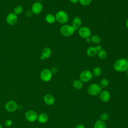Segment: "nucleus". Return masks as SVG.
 Segmentation results:
<instances>
[{"instance_id": "19", "label": "nucleus", "mask_w": 128, "mask_h": 128, "mask_svg": "<svg viewBox=\"0 0 128 128\" xmlns=\"http://www.w3.org/2000/svg\"><path fill=\"white\" fill-rule=\"evenodd\" d=\"M72 86L75 89L80 90L83 88L84 84L83 82L81 81L80 80H76L73 82Z\"/></svg>"}, {"instance_id": "11", "label": "nucleus", "mask_w": 128, "mask_h": 128, "mask_svg": "<svg viewBox=\"0 0 128 128\" xmlns=\"http://www.w3.org/2000/svg\"><path fill=\"white\" fill-rule=\"evenodd\" d=\"M18 16L14 12L9 13L6 17V22L10 26H13L16 24L18 22Z\"/></svg>"}, {"instance_id": "39", "label": "nucleus", "mask_w": 128, "mask_h": 128, "mask_svg": "<svg viewBox=\"0 0 128 128\" xmlns=\"http://www.w3.org/2000/svg\"></svg>"}, {"instance_id": "35", "label": "nucleus", "mask_w": 128, "mask_h": 128, "mask_svg": "<svg viewBox=\"0 0 128 128\" xmlns=\"http://www.w3.org/2000/svg\"><path fill=\"white\" fill-rule=\"evenodd\" d=\"M126 28H127L128 30V18L126 19Z\"/></svg>"}, {"instance_id": "17", "label": "nucleus", "mask_w": 128, "mask_h": 128, "mask_svg": "<svg viewBox=\"0 0 128 128\" xmlns=\"http://www.w3.org/2000/svg\"><path fill=\"white\" fill-rule=\"evenodd\" d=\"M46 21L50 24H52L56 22L55 15L52 14H48L45 16Z\"/></svg>"}, {"instance_id": "5", "label": "nucleus", "mask_w": 128, "mask_h": 128, "mask_svg": "<svg viewBox=\"0 0 128 128\" xmlns=\"http://www.w3.org/2000/svg\"><path fill=\"white\" fill-rule=\"evenodd\" d=\"M52 77V74L50 69L44 68L42 70L40 73V78L44 82L50 81Z\"/></svg>"}, {"instance_id": "21", "label": "nucleus", "mask_w": 128, "mask_h": 128, "mask_svg": "<svg viewBox=\"0 0 128 128\" xmlns=\"http://www.w3.org/2000/svg\"><path fill=\"white\" fill-rule=\"evenodd\" d=\"M102 73V69L98 66L95 67L92 72V74L93 76H95V77H98L99 76H100V74Z\"/></svg>"}, {"instance_id": "36", "label": "nucleus", "mask_w": 128, "mask_h": 128, "mask_svg": "<svg viewBox=\"0 0 128 128\" xmlns=\"http://www.w3.org/2000/svg\"><path fill=\"white\" fill-rule=\"evenodd\" d=\"M126 76H127V78H128V70L126 71Z\"/></svg>"}, {"instance_id": "25", "label": "nucleus", "mask_w": 128, "mask_h": 128, "mask_svg": "<svg viewBox=\"0 0 128 128\" xmlns=\"http://www.w3.org/2000/svg\"><path fill=\"white\" fill-rule=\"evenodd\" d=\"M109 84V80L106 78H104L101 80L100 81V86L102 88H106Z\"/></svg>"}, {"instance_id": "30", "label": "nucleus", "mask_w": 128, "mask_h": 128, "mask_svg": "<svg viewBox=\"0 0 128 128\" xmlns=\"http://www.w3.org/2000/svg\"><path fill=\"white\" fill-rule=\"evenodd\" d=\"M50 71L52 72V74H53L56 73L58 72V68L56 67H53L50 70Z\"/></svg>"}, {"instance_id": "26", "label": "nucleus", "mask_w": 128, "mask_h": 128, "mask_svg": "<svg viewBox=\"0 0 128 128\" xmlns=\"http://www.w3.org/2000/svg\"><path fill=\"white\" fill-rule=\"evenodd\" d=\"M110 118V114L107 112H104L100 116V120L102 122L108 121Z\"/></svg>"}, {"instance_id": "32", "label": "nucleus", "mask_w": 128, "mask_h": 128, "mask_svg": "<svg viewBox=\"0 0 128 128\" xmlns=\"http://www.w3.org/2000/svg\"><path fill=\"white\" fill-rule=\"evenodd\" d=\"M74 128H85L84 126L82 124H80L77 125Z\"/></svg>"}, {"instance_id": "18", "label": "nucleus", "mask_w": 128, "mask_h": 128, "mask_svg": "<svg viewBox=\"0 0 128 128\" xmlns=\"http://www.w3.org/2000/svg\"><path fill=\"white\" fill-rule=\"evenodd\" d=\"M98 51L94 46H90L86 50V54L88 56L92 57L97 54Z\"/></svg>"}, {"instance_id": "7", "label": "nucleus", "mask_w": 128, "mask_h": 128, "mask_svg": "<svg viewBox=\"0 0 128 128\" xmlns=\"http://www.w3.org/2000/svg\"><path fill=\"white\" fill-rule=\"evenodd\" d=\"M78 33L81 38L84 39L90 37L92 34L90 29L86 26H81L78 30Z\"/></svg>"}, {"instance_id": "22", "label": "nucleus", "mask_w": 128, "mask_h": 128, "mask_svg": "<svg viewBox=\"0 0 128 128\" xmlns=\"http://www.w3.org/2000/svg\"><path fill=\"white\" fill-rule=\"evenodd\" d=\"M24 11V8L21 5L16 6L14 10V12L17 16L20 14Z\"/></svg>"}, {"instance_id": "33", "label": "nucleus", "mask_w": 128, "mask_h": 128, "mask_svg": "<svg viewBox=\"0 0 128 128\" xmlns=\"http://www.w3.org/2000/svg\"><path fill=\"white\" fill-rule=\"evenodd\" d=\"M79 0H70V1L73 4H76L77 2H78Z\"/></svg>"}, {"instance_id": "23", "label": "nucleus", "mask_w": 128, "mask_h": 128, "mask_svg": "<svg viewBox=\"0 0 128 128\" xmlns=\"http://www.w3.org/2000/svg\"><path fill=\"white\" fill-rule=\"evenodd\" d=\"M97 55L98 56V57L101 59V60H104L105 59L106 56H107V52H106L104 50V49H102L101 50H100L98 52V53H97Z\"/></svg>"}, {"instance_id": "12", "label": "nucleus", "mask_w": 128, "mask_h": 128, "mask_svg": "<svg viewBox=\"0 0 128 128\" xmlns=\"http://www.w3.org/2000/svg\"><path fill=\"white\" fill-rule=\"evenodd\" d=\"M52 54V51L50 48L48 47H45L42 51L40 58L42 60L48 59L50 58Z\"/></svg>"}, {"instance_id": "13", "label": "nucleus", "mask_w": 128, "mask_h": 128, "mask_svg": "<svg viewBox=\"0 0 128 128\" xmlns=\"http://www.w3.org/2000/svg\"><path fill=\"white\" fill-rule=\"evenodd\" d=\"M100 98L102 102H108L110 98V93L106 90L101 91L100 94Z\"/></svg>"}, {"instance_id": "14", "label": "nucleus", "mask_w": 128, "mask_h": 128, "mask_svg": "<svg viewBox=\"0 0 128 128\" xmlns=\"http://www.w3.org/2000/svg\"><path fill=\"white\" fill-rule=\"evenodd\" d=\"M44 103L48 106H52L55 102V98L51 94H46L44 97Z\"/></svg>"}, {"instance_id": "3", "label": "nucleus", "mask_w": 128, "mask_h": 128, "mask_svg": "<svg viewBox=\"0 0 128 128\" xmlns=\"http://www.w3.org/2000/svg\"><path fill=\"white\" fill-rule=\"evenodd\" d=\"M76 30L72 26L64 24L60 28V32L62 35L64 36H72Z\"/></svg>"}, {"instance_id": "20", "label": "nucleus", "mask_w": 128, "mask_h": 128, "mask_svg": "<svg viewBox=\"0 0 128 128\" xmlns=\"http://www.w3.org/2000/svg\"><path fill=\"white\" fill-rule=\"evenodd\" d=\"M106 124L104 122L100 120L96 121L94 124V128H106Z\"/></svg>"}, {"instance_id": "27", "label": "nucleus", "mask_w": 128, "mask_h": 128, "mask_svg": "<svg viewBox=\"0 0 128 128\" xmlns=\"http://www.w3.org/2000/svg\"><path fill=\"white\" fill-rule=\"evenodd\" d=\"M92 0H79L78 2L84 6H88L92 2Z\"/></svg>"}, {"instance_id": "34", "label": "nucleus", "mask_w": 128, "mask_h": 128, "mask_svg": "<svg viewBox=\"0 0 128 128\" xmlns=\"http://www.w3.org/2000/svg\"><path fill=\"white\" fill-rule=\"evenodd\" d=\"M86 42H88V43H89L90 42H91V39H90V37H89V38H86L85 39Z\"/></svg>"}, {"instance_id": "15", "label": "nucleus", "mask_w": 128, "mask_h": 128, "mask_svg": "<svg viewBox=\"0 0 128 128\" xmlns=\"http://www.w3.org/2000/svg\"><path fill=\"white\" fill-rule=\"evenodd\" d=\"M82 21L80 18L76 16L73 18L72 26L75 30H78L82 26Z\"/></svg>"}, {"instance_id": "37", "label": "nucleus", "mask_w": 128, "mask_h": 128, "mask_svg": "<svg viewBox=\"0 0 128 128\" xmlns=\"http://www.w3.org/2000/svg\"><path fill=\"white\" fill-rule=\"evenodd\" d=\"M0 128H2V126L0 124Z\"/></svg>"}, {"instance_id": "1", "label": "nucleus", "mask_w": 128, "mask_h": 128, "mask_svg": "<svg viewBox=\"0 0 128 128\" xmlns=\"http://www.w3.org/2000/svg\"><path fill=\"white\" fill-rule=\"evenodd\" d=\"M114 68L118 72H126L128 70V60L124 58L116 60L114 63Z\"/></svg>"}, {"instance_id": "31", "label": "nucleus", "mask_w": 128, "mask_h": 128, "mask_svg": "<svg viewBox=\"0 0 128 128\" xmlns=\"http://www.w3.org/2000/svg\"><path fill=\"white\" fill-rule=\"evenodd\" d=\"M95 48H96V50H97L98 52V51H100V50H101L102 49V46L100 45H99V44L97 45Z\"/></svg>"}, {"instance_id": "4", "label": "nucleus", "mask_w": 128, "mask_h": 128, "mask_svg": "<svg viewBox=\"0 0 128 128\" xmlns=\"http://www.w3.org/2000/svg\"><path fill=\"white\" fill-rule=\"evenodd\" d=\"M102 91V88L98 84H92L88 88V92L91 96H97Z\"/></svg>"}, {"instance_id": "38", "label": "nucleus", "mask_w": 128, "mask_h": 128, "mask_svg": "<svg viewBox=\"0 0 128 128\" xmlns=\"http://www.w3.org/2000/svg\"><path fill=\"white\" fill-rule=\"evenodd\" d=\"M37 0V2H41V1H42V0Z\"/></svg>"}, {"instance_id": "8", "label": "nucleus", "mask_w": 128, "mask_h": 128, "mask_svg": "<svg viewBox=\"0 0 128 128\" xmlns=\"http://www.w3.org/2000/svg\"><path fill=\"white\" fill-rule=\"evenodd\" d=\"M38 114L34 110H28L25 114V118L29 122H32L38 119Z\"/></svg>"}, {"instance_id": "10", "label": "nucleus", "mask_w": 128, "mask_h": 128, "mask_svg": "<svg viewBox=\"0 0 128 128\" xmlns=\"http://www.w3.org/2000/svg\"><path fill=\"white\" fill-rule=\"evenodd\" d=\"M30 10H32L33 14L36 15L39 14L42 12L43 10V6L41 2H36L32 4Z\"/></svg>"}, {"instance_id": "28", "label": "nucleus", "mask_w": 128, "mask_h": 128, "mask_svg": "<svg viewBox=\"0 0 128 128\" xmlns=\"http://www.w3.org/2000/svg\"><path fill=\"white\" fill-rule=\"evenodd\" d=\"M12 124V121L11 120H6L4 122V125L7 127L10 126Z\"/></svg>"}, {"instance_id": "9", "label": "nucleus", "mask_w": 128, "mask_h": 128, "mask_svg": "<svg viewBox=\"0 0 128 128\" xmlns=\"http://www.w3.org/2000/svg\"><path fill=\"white\" fill-rule=\"evenodd\" d=\"M4 108L8 112H13L18 109V105L15 101L11 100L6 102L4 106Z\"/></svg>"}, {"instance_id": "24", "label": "nucleus", "mask_w": 128, "mask_h": 128, "mask_svg": "<svg viewBox=\"0 0 128 128\" xmlns=\"http://www.w3.org/2000/svg\"><path fill=\"white\" fill-rule=\"evenodd\" d=\"M90 39H91V42H92L94 44H98L101 41L100 38L96 34L92 36H90Z\"/></svg>"}, {"instance_id": "2", "label": "nucleus", "mask_w": 128, "mask_h": 128, "mask_svg": "<svg viewBox=\"0 0 128 128\" xmlns=\"http://www.w3.org/2000/svg\"><path fill=\"white\" fill-rule=\"evenodd\" d=\"M56 21L62 24H66L69 20L68 13L62 10L58 11L55 14Z\"/></svg>"}, {"instance_id": "6", "label": "nucleus", "mask_w": 128, "mask_h": 128, "mask_svg": "<svg viewBox=\"0 0 128 128\" xmlns=\"http://www.w3.org/2000/svg\"><path fill=\"white\" fill-rule=\"evenodd\" d=\"M93 77L92 72L89 70H84L80 74V79L82 82H86L90 81Z\"/></svg>"}, {"instance_id": "29", "label": "nucleus", "mask_w": 128, "mask_h": 128, "mask_svg": "<svg viewBox=\"0 0 128 128\" xmlns=\"http://www.w3.org/2000/svg\"><path fill=\"white\" fill-rule=\"evenodd\" d=\"M32 12L31 10H27L26 12V15L27 17H30L32 16Z\"/></svg>"}, {"instance_id": "16", "label": "nucleus", "mask_w": 128, "mask_h": 128, "mask_svg": "<svg viewBox=\"0 0 128 128\" xmlns=\"http://www.w3.org/2000/svg\"><path fill=\"white\" fill-rule=\"evenodd\" d=\"M37 120L40 123H46L48 120V116L47 114L45 113H42L38 115Z\"/></svg>"}]
</instances>
